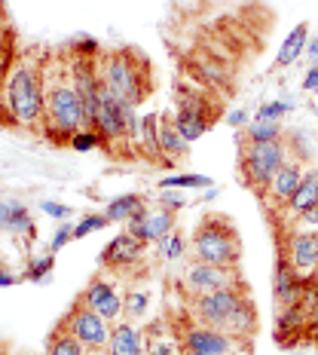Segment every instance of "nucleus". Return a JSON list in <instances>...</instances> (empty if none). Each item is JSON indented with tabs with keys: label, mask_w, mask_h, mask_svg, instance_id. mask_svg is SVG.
<instances>
[{
	"label": "nucleus",
	"mask_w": 318,
	"mask_h": 355,
	"mask_svg": "<svg viewBox=\"0 0 318 355\" xmlns=\"http://www.w3.org/2000/svg\"><path fill=\"white\" fill-rule=\"evenodd\" d=\"M0 129L43 138V49H19L0 83Z\"/></svg>",
	"instance_id": "f257e3e1"
},
{
	"label": "nucleus",
	"mask_w": 318,
	"mask_h": 355,
	"mask_svg": "<svg viewBox=\"0 0 318 355\" xmlns=\"http://www.w3.org/2000/svg\"><path fill=\"white\" fill-rule=\"evenodd\" d=\"M80 129H86V114L71 77L68 49L43 53V138L64 147Z\"/></svg>",
	"instance_id": "f03ea898"
},
{
	"label": "nucleus",
	"mask_w": 318,
	"mask_h": 355,
	"mask_svg": "<svg viewBox=\"0 0 318 355\" xmlns=\"http://www.w3.org/2000/svg\"><path fill=\"white\" fill-rule=\"evenodd\" d=\"M101 83L110 89L116 101L138 107L153 92V68L147 55L135 46H114L98 53Z\"/></svg>",
	"instance_id": "7ed1b4c3"
},
{
	"label": "nucleus",
	"mask_w": 318,
	"mask_h": 355,
	"mask_svg": "<svg viewBox=\"0 0 318 355\" xmlns=\"http://www.w3.org/2000/svg\"><path fill=\"white\" fill-rule=\"evenodd\" d=\"M190 254L193 261L214 266H239L242 261V239L236 230V220L224 211H209L196 224L190 236Z\"/></svg>",
	"instance_id": "20e7f679"
},
{
	"label": "nucleus",
	"mask_w": 318,
	"mask_h": 355,
	"mask_svg": "<svg viewBox=\"0 0 318 355\" xmlns=\"http://www.w3.org/2000/svg\"><path fill=\"white\" fill-rule=\"evenodd\" d=\"M220 95H214L211 89L196 86L193 80H177L175 83V129L181 132V138L187 144L199 141L205 132L214 125L220 116Z\"/></svg>",
	"instance_id": "39448f33"
},
{
	"label": "nucleus",
	"mask_w": 318,
	"mask_h": 355,
	"mask_svg": "<svg viewBox=\"0 0 318 355\" xmlns=\"http://www.w3.org/2000/svg\"><path fill=\"white\" fill-rule=\"evenodd\" d=\"M291 157L288 153L285 138L279 141H245V135L239 138V175L242 184L248 190H254L257 196L266 193L270 181L276 178V172L285 166V159Z\"/></svg>",
	"instance_id": "423d86ee"
},
{
	"label": "nucleus",
	"mask_w": 318,
	"mask_h": 355,
	"mask_svg": "<svg viewBox=\"0 0 318 355\" xmlns=\"http://www.w3.org/2000/svg\"><path fill=\"white\" fill-rule=\"evenodd\" d=\"M251 297L248 285L239 282L233 288H220V291H209V294H199V297L190 300V315L199 324H209V328L227 331L230 328V319L236 315V309L242 306Z\"/></svg>",
	"instance_id": "0eeeda50"
},
{
	"label": "nucleus",
	"mask_w": 318,
	"mask_h": 355,
	"mask_svg": "<svg viewBox=\"0 0 318 355\" xmlns=\"http://www.w3.org/2000/svg\"><path fill=\"white\" fill-rule=\"evenodd\" d=\"M62 324L71 331L86 349H107V337H110V324L105 315H98L89 303L80 297L73 300V306L64 313Z\"/></svg>",
	"instance_id": "6e6552de"
},
{
	"label": "nucleus",
	"mask_w": 318,
	"mask_h": 355,
	"mask_svg": "<svg viewBox=\"0 0 318 355\" xmlns=\"http://www.w3.org/2000/svg\"><path fill=\"white\" fill-rule=\"evenodd\" d=\"M181 349L205 352V355H236V349H248V340H239L227 331L209 328V324H190L181 331Z\"/></svg>",
	"instance_id": "1a4fd4ad"
},
{
	"label": "nucleus",
	"mask_w": 318,
	"mask_h": 355,
	"mask_svg": "<svg viewBox=\"0 0 318 355\" xmlns=\"http://www.w3.org/2000/svg\"><path fill=\"white\" fill-rule=\"evenodd\" d=\"M239 266H214V263H202L193 261L184 272V288H187L193 297L209 291H220V288H233L239 285Z\"/></svg>",
	"instance_id": "9d476101"
},
{
	"label": "nucleus",
	"mask_w": 318,
	"mask_h": 355,
	"mask_svg": "<svg viewBox=\"0 0 318 355\" xmlns=\"http://www.w3.org/2000/svg\"><path fill=\"white\" fill-rule=\"evenodd\" d=\"M175 224H177V211H168V209H162V205H157V209L141 205V209L125 220V233H132L141 242H159L175 233Z\"/></svg>",
	"instance_id": "9b49d317"
},
{
	"label": "nucleus",
	"mask_w": 318,
	"mask_h": 355,
	"mask_svg": "<svg viewBox=\"0 0 318 355\" xmlns=\"http://www.w3.org/2000/svg\"><path fill=\"white\" fill-rule=\"evenodd\" d=\"M303 175H306V168H303V162L300 159H294V157H288L285 159V166L276 172V178L270 181V187H266V209H279L282 211L285 205H288V199L294 196V190L300 187V181H303Z\"/></svg>",
	"instance_id": "f8f14e48"
},
{
	"label": "nucleus",
	"mask_w": 318,
	"mask_h": 355,
	"mask_svg": "<svg viewBox=\"0 0 318 355\" xmlns=\"http://www.w3.org/2000/svg\"><path fill=\"white\" fill-rule=\"evenodd\" d=\"M303 288H306V276H300L297 270L291 266V261L279 251L276 261V276H272V294H276V306L288 309L303 303Z\"/></svg>",
	"instance_id": "ddd939ff"
},
{
	"label": "nucleus",
	"mask_w": 318,
	"mask_h": 355,
	"mask_svg": "<svg viewBox=\"0 0 318 355\" xmlns=\"http://www.w3.org/2000/svg\"><path fill=\"white\" fill-rule=\"evenodd\" d=\"M89 306L95 309L98 315H105L107 322H116L123 315V297L116 291V285L105 276H92V282L86 285V291L80 294Z\"/></svg>",
	"instance_id": "4468645a"
},
{
	"label": "nucleus",
	"mask_w": 318,
	"mask_h": 355,
	"mask_svg": "<svg viewBox=\"0 0 318 355\" xmlns=\"http://www.w3.org/2000/svg\"><path fill=\"white\" fill-rule=\"evenodd\" d=\"M144 251H147V242L135 239L132 233H120L101 251V266H110V270H132V266L144 257Z\"/></svg>",
	"instance_id": "2eb2a0df"
},
{
	"label": "nucleus",
	"mask_w": 318,
	"mask_h": 355,
	"mask_svg": "<svg viewBox=\"0 0 318 355\" xmlns=\"http://www.w3.org/2000/svg\"><path fill=\"white\" fill-rule=\"evenodd\" d=\"M282 254L291 261V266L300 272V276H312V270L318 266V230L291 233V239H288Z\"/></svg>",
	"instance_id": "dca6fc26"
},
{
	"label": "nucleus",
	"mask_w": 318,
	"mask_h": 355,
	"mask_svg": "<svg viewBox=\"0 0 318 355\" xmlns=\"http://www.w3.org/2000/svg\"><path fill=\"white\" fill-rule=\"evenodd\" d=\"M110 355H147L144 349V331L132 322H116L107 337Z\"/></svg>",
	"instance_id": "f3484780"
},
{
	"label": "nucleus",
	"mask_w": 318,
	"mask_h": 355,
	"mask_svg": "<svg viewBox=\"0 0 318 355\" xmlns=\"http://www.w3.org/2000/svg\"><path fill=\"white\" fill-rule=\"evenodd\" d=\"M318 202V168H306V175H303L300 187L294 190V196L288 199L285 205V214L294 220H300L303 214H306L312 205Z\"/></svg>",
	"instance_id": "a211bd4d"
},
{
	"label": "nucleus",
	"mask_w": 318,
	"mask_h": 355,
	"mask_svg": "<svg viewBox=\"0 0 318 355\" xmlns=\"http://www.w3.org/2000/svg\"><path fill=\"white\" fill-rule=\"evenodd\" d=\"M159 147H162V157L168 162L184 159L190 153V144L181 138V132L175 129L172 114H159Z\"/></svg>",
	"instance_id": "6ab92c4d"
},
{
	"label": "nucleus",
	"mask_w": 318,
	"mask_h": 355,
	"mask_svg": "<svg viewBox=\"0 0 318 355\" xmlns=\"http://www.w3.org/2000/svg\"><path fill=\"white\" fill-rule=\"evenodd\" d=\"M306 43H309V25L300 21V25H294V31H288V37L282 40V49H279L272 68H291V64L306 53Z\"/></svg>",
	"instance_id": "aec40b11"
},
{
	"label": "nucleus",
	"mask_w": 318,
	"mask_h": 355,
	"mask_svg": "<svg viewBox=\"0 0 318 355\" xmlns=\"http://www.w3.org/2000/svg\"><path fill=\"white\" fill-rule=\"evenodd\" d=\"M16 55H19L16 28H12V21H10V12H3V16H0V83H3L6 71H10Z\"/></svg>",
	"instance_id": "412c9836"
},
{
	"label": "nucleus",
	"mask_w": 318,
	"mask_h": 355,
	"mask_svg": "<svg viewBox=\"0 0 318 355\" xmlns=\"http://www.w3.org/2000/svg\"><path fill=\"white\" fill-rule=\"evenodd\" d=\"M276 337L279 340H291L294 334H300L303 331V324H306V306L303 303H297V306H288V309H279V315H276Z\"/></svg>",
	"instance_id": "4be33fe9"
},
{
	"label": "nucleus",
	"mask_w": 318,
	"mask_h": 355,
	"mask_svg": "<svg viewBox=\"0 0 318 355\" xmlns=\"http://www.w3.org/2000/svg\"><path fill=\"white\" fill-rule=\"evenodd\" d=\"M141 205H147L141 193H123V196H114V199H110L105 214L110 218V224H125V220H129L132 214L141 209Z\"/></svg>",
	"instance_id": "5701e85b"
},
{
	"label": "nucleus",
	"mask_w": 318,
	"mask_h": 355,
	"mask_svg": "<svg viewBox=\"0 0 318 355\" xmlns=\"http://www.w3.org/2000/svg\"><path fill=\"white\" fill-rule=\"evenodd\" d=\"M46 355H86V346L58 322V328L46 340Z\"/></svg>",
	"instance_id": "b1692460"
},
{
	"label": "nucleus",
	"mask_w": 318,
	"mask_h": 355,
	"mask_svg": "<svg viewBox=\"0 0 318 355\" xmlns=\"http://www.w3.org/2000/svg\"><path fill=\"white\" fill-rule=\"evenodd\" d=\"M6 233L25 236V239H34L37 236L34 218H31V211H28L25 202H16V199H12V214H10V227H6Z\"/></svg>",
	"instance_id": "393cba45"
},
{
	"label": "nucleus",
	"mask_w": 318,
	"mask_h": 355,
	"mask_svg": "<svg viewBox=\"0 0 318 355\" xmlns=\"http://www.w3.org/2000/svg\"><path fill=\"white\" fill-rule=\"evenodd\" d=\"M245 141H279L282 138V123H260V120H251L245 129H242Z\"/></svg>",
	"instance_id": "a878e982"
},
{
	"label": "nucleus",
	"mask_w": 318,
	"mask_h": 355,
	"mask_svg": "<svg viewBox=\"0 0 318 355\" xmlns=\"http://www.w3.org/2000/svg\"><path fill=\"white\" fill-rule=\"evenodd\" d=\"M159 187H162V190H193V187H211V178H205V175H175V178H162Z\"/></svg>",
	"instance_id": "bb28decb"
},
{
	"label": "nucleus",
	"mask_w": 318,
	"mask_h": 355,
	"mask_svg": "<svg viewBox=\"0 0 318 355\" xmlns=\"http://www.w3.org/2000/svg\"><path fill=\"white\" fill-rule=\"evenodd\" d=\"M53 266H55L53 251H46V254H40V257H31V263H28V270H25V279L28 282H43V279L53 272Z\"/></svg>",
	"instance_id": "cd10ccee"
},
{
	"label": "nucleus",
	"mask_w": 318,
	"mask_h": 355,
	"mask_svg": "<svg viewBox=\"0 0 318 355\" xmlns=\"http://www.w3.org/2000/svg\"><path fill=\"white\" fill-rule=\"evenodd\" d=\"M147 306H150V294L147 291H129L123 297V313L129 315V319H141L147 313Z\"/></svg>",
	"instance_id": "c85d7f7f"
},
{
	"label": "nucleus",
	"mask_w": 318,
	"mask_h": 355,
	"mask_svg": "<svg viewBox=\"0 0 318 355\" xmlns=\"http://www.w3.org/2000/svg\"><path fill=\"white\" fill-rule=\"evenodd\" d=\"M291 107L294 105H288V101H266V105L257 107L254 120H260V123H282V116L291 114Z\"/></svg>",
	"instance_id": "c756f323"
},
{
	"label": "nucleus",
	"mask_w": 318,
	"mask_h": 355,
	"mask_svg": "<svg viewBox=\"0 0 318 355\" xmlns=\"http://www.w3.org/2000/svg\"><path fill=\"white\" fill-rule=\"evenodd\" d=\"M68 147H73L77 153H92V150H98V147H101V135L95 129H80L77 135L71 138Z\"/></svg>",
	"instance_id": "7c9ffc66"
},
{
	"label": "nucleus",
	"mask_w": 318,
	"mask_h": 355,
	"mask_svg": "<svg viewBox=\"0 0 318 355\" xmlns=\"http://www.w3.org/2000/svg\"><path fill=\"white\" fill-rule=\"evenodd\" d=\"M105 227H110L107 214H86V218L80 220L77 227H73V239H83V236L98 233V230H105Z\"/></svg>",
	"instance_id": "2f4dec72"
},
{
	"label": "nucleus",
	"mask_w": 318,
	"mask_h": 355,
	"mask_svg": "<svg viewBox=\"0 0 318 355\" xmlns=\"http://www.w3.org/2000/svg\"><path fill=\"white\" fill-rule=\"evenodd\" d=\"M159 251L166 261H181L184 251H187V242H184V236L172 233V236H166V239H159Z\"/></svg>",
	"instance_id": "473e14b6"
},
{
	"label": "nucleus",
	"mask_w": 318,
	"mask_h": 355,
	"mask_svg": "<svg viewBox=\"0 0 318 355\" xmlns=\"http://www.w3.org/2000/svg\"><path fill=\"white\" fill-rule=\"evenodd\" d=\"M73 239V227L71 224H64V220H58V227H55V233H53V242H49V251H62L68 242Z\"/></svg>",
	"instance_id": "72a5a7b5"
},
{
	"label": "nucleus",
	"mask_w": 318,
	"mask_h": 355,
	"mask_svg": "<svg viewBox=\"0 0 318 355\" xmlns=\"http://www.w3.org/2000/svg\"><path fill=\"white\" fill-rule=\"evenodd\" d=\"M159 205L168 211H181L184 205H187V199H184L181 193H175V190H162L159 193Z\"/></svg>",
	"instance_id": "f704fd0d"
},
{
	"label": "nucleus",
	"mask_w": 318,
	"mask_h": 355,
	"mask_svg": "<svg viewBox=\"0 0 318 355\" xmlns=\"http://www.w3.org/2000/svg\"><path fill=\"white\" fill-rule=\"evenodd\" d=\"M40 211L49 214V218H55V220L71 218V205H62V202H40Z\"/></svg>",
	"instance_id": "c9c22d12"
},
{
	"label": "nucleus",
	"mask_w": 318,
	"mask_h": 355,
	"mask_svg": "<svg viewBox=\"0 0 318 355\" xmlns=\"http://www.w3.org/2000/svg\"><path fill=\"white\" fill-rule=\"evenodd\" d=\"M227 123H230L233 129H245V125L251 123V114L245 107H239V110H233V114H227Z\"/></svg>",
	"instance_id": "e433bc0d"
},
{
	"label": "nucleus",
	"mask_w": 318,
	"mask_h": 355,
	"mask_svg": "<svg viewBox=\"0 0 318 355\" xmlns=\"http://www.w3.org/2000/svg\"><path fill=\"white\" fill-rule=\"evenodd\" d=\"M303 92H318V64H312L303 77Z\"/></svg>",
	"instance_id": "4c0bfd02"
},
{
	"label": "nucleus",
	"mask_w": 318,
	"mask_h": 355,
	"mask_svg": "<svg viewBox=\"0 0 318 355\" xmlns=\"http://www.w3.org/2000/svg\"><path fill=\"white\" fill-rule=\"evenodd\" d=\"M10 214H12V199H0V230L10 227Z\"/></svg>",
	"instance_id": "58836bf2"
},
{
	"label": "nucleus",
	"mask_w": 318,
	"mask_h": 355,
	"mask_svg": "<svg viewBox=\"0 0 318 355\" xmlns=\"http://www.w3.org/2000/svg\"><path fill=\"white\" fill-rule=\"evenodd\" d=\"M297 224H300V227H318V202H315V205H312V209H309L306 214H303V218L297 220Z\"/></svg>",
	"instance_id": "ea45409f"
},
{
	"label": "nucleus",
	"mask_w": 318,
	"mask_h": 355,
	"mask_svg": "<svg viewBox=\"0 0 318 355\" xmlns=\"http://www.w3.org/2000/svg\"><path fill=\"white\" fill-rule=\"evenodd\" d=\"M306 58H309V68H312V64H318V37H309V43H306Z\"/></svg>",
	"instance_id": "a19ab883"
},
{
	"label": "nucleus",
	"mask_w": 318,
	"mask_h": 355,
	"mask_svg": "<svg viewBox=\"0 0 318 355\" xmlns=\"http://www.w3.org/2000/svg\"><path fill=\"white\" fill-rule=\"evenodd\" d=\"M175 346L172 343H153L150 349H147V355H172Z\"/></svg>",
	"instance_id": "79ce46f5"
},
{
	"label": "nucleus",
	"mask_w": 318,
	"mask_h": 355,
	"mask_svg": "<svg viewBox=\"0 0 318 355\" xmlns=\"http://www.w3.org/2000/svg\"><path fill=\"white\" fill-rule=\"evenodd\" d=\"M16 282H19V279H16V276H10V272H6L3 266H0V288H12Z\"/></svg>",
	"instance_id": "37998d69"
},
{
	"label": "nucleus",
	"mask_w": 318,
	"mask_h": 355,
	"mask_svg": "<svg viewBox=\"0 0 318 355\" xmlns=\"http://www.w3.org/2000/svg\"><path fill=\"white\" fill-rule=\"evenodd\" d=\"M309 282H312V285L318 288V266H315V270H312V276H309Z\"/></svg>",
	"instance_id": "c03bdc74"
},
{
	"label": "nucleus",
	"mask_w": 318,
	"mask_h": 355,
	"mask_svg": "<svg viewBox=\"0 0 318 355\" xmlns=\"http://www.w3.org/2000/svg\"><path fill=\"white\" fill-rule=\"evenodd\" d=\"M86 355H110V352H107V349H89Z\"/></svg>",
	"instance_id": "a18cd8bd"
},
{
	"label": "nucleus",
	"mask_w": 318,
	"mask_h": 355,
	"mask_svg": "<svg viewBox=\"0 0 318 355\" xmlns=\"http://www.w3.org/2000/svg\"><path fill=\"white\" fill-rule=\"evenodd\" d=\"M3 12H6V3H3V0H0V16H3Z\"/></svg>",
	"instance_id": "49530a36"
}]
</instances>
